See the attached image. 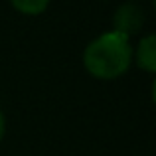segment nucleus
Listing matches in <instances>:
<instances>
[{"label":"nucleus","instance_id":"nucleus-2","mask_svg":"<svg viewBox=\"0 0 156 156\" xmlns=\"http://www.w3.org/2000/svg\"><path fill=\"white\" fill-rule=\"evenodd\" d=\"M113 24H115V32H119V34L129 38L130 34H134V32H138L142 28V24H144V12H142L140 6H136L133 2L122 4L115 12Z\"/></svg>","mask_w":156,"mask_h":156},{"label":"nucleus","instance_id":"nucleus-4","mask_svg":"<svg viewBox=\"0 0 156 156\" xmlns=\"http://www.w3.org/2000/svg\"><path fill=\"white\" fill-rule=\"evenodd\" d=\"M14 4L16 10L24 12V14H40L48 8L50 0H10Z\"/></svg>","mask_w":156,"mask_h":156},{"label":"nucleus","instance_id":"nucleus-5","mask_svg":"<svg viewBox=\"0 0 156 156\" xmlns=\"http://www.w3.org/2000/svg\"><path fill=\"white\" fill-rule=\"evenodd\" d=\"M4 130H6V121H4V115H2V111H0V140H2V136H4Z\"/></svg>","mask_w":156,"mask_h":156},{"label":"nucleus","instance_id":"nucleus-1","mask_svg":"<svg viewBox=\"0 0 156 156\" xmlns=\"http://www.w3.org/2000/svg\"><path fill=\"white\" fill-rule=\"evenodd\" d=\"M133 46L119 32H105L95 38L83 51L85 69L99 79H115L130 67Z\"/></svg>","mask_w":156,"mask_h":156},{"label":"nucleus","instance_id":"nucleus-3","mask_svg":"<svg viewBox=\"0 0 156 156\" xmlns=\"http://www.w3.org/2000/svg\"><path fill=\"white\" fill-rule=\"evenodd\" d=\"M136 55V63L140 65L144 71L154 73L156 71V36L148 34L138 42V48L133 50Z\"/></svg>","mask_w":156,"mask_h":156}]
</instances>
